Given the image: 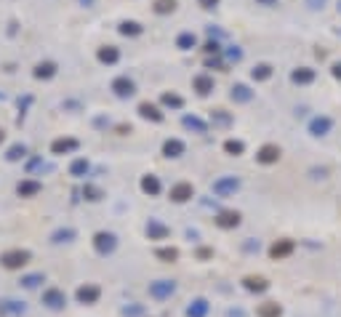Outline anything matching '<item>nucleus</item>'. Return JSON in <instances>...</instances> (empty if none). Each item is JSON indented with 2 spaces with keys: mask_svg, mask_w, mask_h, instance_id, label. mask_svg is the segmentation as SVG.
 Listing matches in <instances>:
<instances>
[{
  "mask_svg": "<svg viewBox=\"0 0 341 317\" xmlns=\"http://www.w3.org/2000/svg\"><path fill=\"white\" fill-rule=\"evenodd\" d=\"M216 224L221 229H234V227L240 224V214H238V210H224V214H219Z\"/></svg>",
  "mask_w": 341,
  "mask_h": 317,
  "instance_id": "nucleus-10",
  "label": "nucleus"
},
{
  "mask_svg": "<svg viewBox=\"0 0 341 317\" xmlns=\"http://www.w3.org/2000/svg\"><path fill=\"white\" fill-rule=\"evenodd\" d=\"M142 190L147 192V195H152V197H155V195H160V181H158V176H144V179H142Z\"/></svg>",
  "mask_w": 341,
  "mask_h": 317,
  "instance_id": "nucleus-25",
  "label": "nucleus"
},
{
  "mask_svg": "<svg viewBox=\"0 0 341 317\" xmlns=\"http://www.w3.org/2000/svg\"><path fill=\"white\" fill-rule=\"evenodd\" d=\"M24 155H27V147H24V144H14V147L8 149L6 157H8V160H21Z\"/></svg>",
  "mask_w": 341,
  "mask_h": 317,
  "instance_id": "nucleus-35",
  "label": "nucleus"
},
{
  "mask_svg": "<svg viewBox=\"0 0 341 317\" xmlns=\"http://www.w3.org/2000/svg\"><path fill=\"white\" fill-rule=\"evenodd\" d=\"M173 290H176V285L171 283V280H158V283L149 285V293H152L155 299H168Z\"/></svg>",
  "mask_w": 341,
  "mask_h": 317,
  "instance_id": "nucleus-7",
  "label": "nucleus"
},
{
  "mask_svg": "<svg viewBox=\"0 0 341 317\" xmlns=\"http://www.w3.org/2000/svg\"><path fill=\"white\" fill-rule=\"evenodd\" d=\"M251 77L256 80V83H261V80H269V77H272V67H269V64H256V67L251 69Z\"/></svg>",
  "mask_w": 341,
  "mask_h": 317,
  "instance_id": "nucleus-27",
  "label": "nucleus"
},
{
  "mask_svg": "<svg viewBox=\"0 0 341 317\" xmlns=\"http://www.w3.org/2000/svg\"><path fill=\"white\" fill-rule=\"evenodd\" d=\"M205 312H208V301H205V299H197L192 307L187 309V314H190V317H203Z\"/></svg>",
  "mask_w": 341,
  "mask_h": 317,
  "instance_id": "nucleus-32",
  "label": "nucleus"
},
{
  "mask_svg": "<svg viewBox=\"0 0 341 317\" xmlns=\"http://www.w3.org/2000/svg\"><path fill=\"white\" fill-rule=\"evenodd\" d=\"M333 77H336V80H341V62H336V64H333Z\"/></svg>",
  "mask_w": 341,
  "mask_h": 317,
  "instance_id": "nucleus-43",
  "label": "nucleus"
},
{
  "mask_svg": "<svg viewBox=\"0 0 341 317\" xmlns=\"http://www.w3.org/2000/svg\"><path fill=\"white\" fill-rule=\"evenodd\" d=\"M69 173H72V176H86L88 173V160L86 157H77L72 166H69Z\"/></svg>",
  "mask_w": 341,
  "mask_h": 317,
  "instance_id": "nucleus-33",
  "label": "nucleus"
},
{
  "mask_svg": "<svg viewBox=\"0 0 341 317\" xmlns=\"http://www.w3.org/2000/svg\"><path fill=\"white\" fill-rule=\"evenodd\" d=\"M331 117H314V120L309 123V134L312 136H325L328 131H331Z\"/></svg>",
  "mask_w": 341,
  "mask_h": 317,
  "instance_id": "nucleus-13",
  "label": "nucleus"
},
{
  "mask_svg": "<svg viewBox=\"0 0 341 317\" xmlns=\"http://www.w3.org/2000/svg\"><path fill=\"white\" fill-rule=\"evenodd\" d=\"M184 128H190V131H197V134H205L208 131V125L200 120V117H195V115H184Z\"/></svg>",
  "mask_w": 341,
  "mask_h": 317,
  "instance_id": "nucleus-23",
  "label": "nucleus"
},
{
  "mask_svg": "<svg viewBox=\"0 0 341 317\" xmlns=\"http://www.w3.org/2000/svg\"><path fill=\"white\" fill-rule=\"evenodd\" d=\"M288 253H293V240H280L269 248V256H272V259H285Z\"/></svg>",
  "mask_w": 341,
  "mask_h": 317,
  "instance_id": "nucleus-15",
  "label": "nucleus"
},
{
  "mask_svg": "<svg viewBox=\"0 0 341 317\" xmlns=\"http://www.w3.org/2000/svg\"><path fill=\"white\" fill-rule=\"evenodd\" d=\"M93 245H96V251H99L101 256H107V253L115 251L117 240H115L112 232H96V234H93Z\"/></svg>",
  "mask_w": 341,
  "mask_h": 317,
  "instance_id": "nucleus-2",
  "label": "nucleus"
},
{
  "mask_svg": "<svg viewBox=\"0 0 341 317\" xmlns=\"http://www.w3.org/2000/svg\"><path fill=\"white\" fill-rule=\"evenodd\" d=\"M192 86H195V91L200 93V96H208V93L214 91V77H208V75H197V77L192 80Z\"/></svg>",
  "mask_w": 341,
  "mask_h": 317,
  "instance_id": "nucleus-18",
  "label": "nucleus"
},
{
  "mask_svg": "<svg viewBox=\"0 0 341 317\" xmlns=\"http://www.w3.org/2000/svg\"><path fill=\"white\" fill-rule=\"evenodd\" d=\"M158 259H163V261H176V259H179V251H176V248H158Z\"/></svg>",
  "mask_w": 341,
  "mask_h": 317,
  "instance_id": "nucleus-36",
  "label": "nucleus"
},
{
  "mask_svg": "<svg viewBox=\"0 0 341 317\" xmlns=\"http://www.w3.org/2000/svg\"><path fill=\"white\" fill-rule=\"evenodd\" d=\"M280 155H283V149H280L277 144H264L261 149H258L256 160L261 163V166H272V163H277V160H280Z\"/></svg>",
  "mask_w": 341,
  "mask_h": 317,
  "instance_id": "nucleus-3",
  "label": "nucleus"
},
{
  "mask_svg": "<svg viewBox=\"0 0 341 317\" xmlns=\"http://www.w3.org/2000/svg\"><path fill=\"white\" fill-rule=\"evenodd\" d=\"M147 234H149V240H163V237H168V227H163L160 221H149Z\"/></svg>",
  "mask_w": 341,
  "mask_h": 317,
  "instance_id": "nucleus-21",
  "label": "nucleus"
},
{
  "mask_svg": "<svg viewBox=\"0 0 341 317\" xmlns=\"http://www.w3.org/2000/svg\"><path fill=\"white\" fill-rule=\"evenodd\" d=\"M40 280H43L40 275H30V277H24V280H21V283H24L27 288H35V285H38V283H40Z\"/></svg>",
  "mask_w": 341,
  "mask_h": 317,
  "instance_id": "nucleus-39",
  "label": "nucleus"
},
{
  "mask_svg": "<svg viewBox=\"0 0 341 317\" xmlns=\"http://www.w3.org/2000/svg\"><path fill=\"white\" fill-rule=\"evenodd\" d=\"M62 237H67V240H69V237H75V232H72V229H64V232H56V234H54V243H62Z\"/></svg>",
  "mask_w": 341,
  "mask_h": 317,
  "instance_id": "nucleus-40",
  "label": "nucleus"
},
{
  "mask_svg": "<svg viewBox=\"0 0 341 317\" xmlns=\"http://www.w3.org/2000/svg\"><path fill=\"white\" fill-rule=\"evenodd\" d=\"M99 62L101 64H117V59H120V51L115 48V45H101V48L96 51Z\"/></svg>",
  "mask_w": 341,
  "mask_h": 317,
  "instance_id": "nucleus-12",
  "label": "nucleus"
},
{
  "mask_svg": "<svg viewBox=\"0 0 341 317\" xmlns=\"http://www.w3.org/2000/svg\"><path fill=\"white\" fill-rule=\"evenodd\" d=\"M40 190H43L40 181H35V179H24V181H19V187H16L19 197H35Z\"/></svg>",
  "mask_w": 341,
  "mask_h": 317,
  "instance_id": "nucleus-11",
  "label": "nucleus"
},
{
  "mask_svg": "<svg viewBox=\"0 0 341 317\" xmlns=\"http://www.w3.org/2000/svg\"><path fill=\"white\" fill-rule=\"evenodd\" d=\"M86 197H88V200H101V190H96V187H86V192H83Z\"/></svg>",
  "mask_w": 341,
  "mask_h": 317,
  "instance_id": "nucleus-37",
  "label": "nucleus"
},
{
  "mask_svg": "<svg viewBox=\"0 0 341 317\" xmlns=\"http://www.w3.org/2000/svg\"><path fill=\"white\" fill-rule=\"evenodd\" d=\"M224 152H227V155H234V157H238V155H243V152H245V144L238 142V139H227V142H224Z\"/></svg>",
  "mask_w": 341,
  "mask_h": 317,
  "instance_id": "nucleus-30",
  "label": "nucleus"
},
{
  "mask_svg": "<svg viewBox=\"0 0 341 317\" xmlns=\"http://www.w3.org/2000/svg\"><path fill=\"white\" fill-rule=\"evenodd\" d=\"M238 187H240V181L234 179V176H224V179H216L214 181V192L221 195V197H227L232 192H238Z\"/></svg>",
  "mask_w": 341,
  "mask_h": 317,
  "instance_id": "nucleus-5",
  "label": "nucleus"
},
{
  "mask_svg": "<svg viewBox=\"0 0 341 317\" xmlns=\"http://www.w3.org/2000/svg\"><path fill=\"white\" fill-rule=\"evenodd\" d=\"M139 115H142L144 120H152V123H163V112L155 107V104H149V101H142V104H139Z\"/></svg>",
  "mask_w": 341,
  "mask_h": 317,
  "instance_id": "nucleus-8",
  "label": "nucleus"
},
{
  "mask_svg": "<svg viewBox=\"0 0 341 317\" xmlns=\"http://www.w3.org/2000/svg\"><path fill=\"white\" fill-rule=\"evenodd\" d=\"M258 317H280V307L275 301H267V304L258 307Z\"/></svg>",
  "mask_w": 341,
  "mask_h": 317,
  "instance_id": "nucleus-31",
  "label": "nucleus"
},
{
  "mask_svg": "<svg viewBox=\"0 0 341 317\" xmlns=\"http://www.w3.org/2000/svg\"><path fill=\"white\" fill-rule=\"evenodd\" d=\"M160 101L166 104V107H173V110H181L184 107V99L179 96V93H163Z\"/></svg>",
  "mask_w": 341,
  "mask_h": 317,
  "instance_id": "nucleus-29",
  "label": "nucleus"
},
{
  "mask_svg": "<svg viewBox=\"0 0 341 317\" xmlns=\"http://www.w3.org/2000/svg\"><path fill=\"white\" fill-rule=\"evenodd\" d=\"M229 96H232V101H238V104H245V101H251V99H253V93H251V88H248V86L238 83V86H232Z\"/></svg>",
  "mask_w": 341,
  "mask_h": 317,
  "instance_id": "nucleus-17",
  "label": "nucleus"
},
{
  "mask_svg": "<svg viewBox=\"0 0 341 317\" xmlns=\"http://www.w3.org/2000/svg\"><path fill=\"white\" fill-rule=\"evenodd\" d=\"M80 3H86V6H91V3H93V0H80Z\"/></svg>",
  "mask_w": 341,
  "mask_h": 317,
  "instance_id": "nucleus-46",
  "label": "nucleus"
},
{
  "mask_svg": "<svg viewBox=\"0 0 341 317\" xmlns=\"http://www.w3.org/2000/svg\"><path fill=\"white\" fill-rule=\"evenodd\" d=\"M219 3V0H200V6H203V8H214Z\"/></svg>",
  "mask_w": 341,
  "mask_h": 317,
  "instance_id": "nucleus-44",
  "label": "nucleus"
},
{
  "mask_svg": "<svg viewBox=\"0 0 341 317\" xmlns=\"http://www.w3.org/2000/svg\"><path fill=\"white\" fill-rule=\"evenodd\" d=\"M192 195H195V190H192L190 181H179V184L171 187V200L173 203H187V200H192Z\"/></svg>",
  "mask_w": 341,
  "mask_h": 317,
  "instance_id": "nucleus-4",
  "label": "nucleus"
},
{
  "mask_svg": "<svg viewBox=\"0 0 341 317\" xmlns=\"http://www.w3.org/2000/svg\"><path fill=\"white\" fill-rule=\"evenodd\" d=\"M38 80H51L56 75V64L54 62H40L38 67H35V72H32Z\"/></svg>",
  "mask_w": 341,
  "mask_h": 317,
  "instance_id": "nucleus-19",
  "label": "nucleus"
},
{
  "mask_svg": "<svg viewBox=\"0 0 341 317\" xmlns=\"http://www.w3.org/2000/svg\"><path fill=\"white\" fill-rule=\"evenodd\" d=\"M163 155L166 157H181L184 155V142L181 139H168V142L163 144Z\"/></svg>",
  "mask_w": 341,
  "mask_h": 317,
  "instance_id": "nucleus-14",
  "label": "nucleus"
},
{
  "mask_svg": "<svg viewBox=\"0 0 341 317\" xmlns=\"http://www.w3.org/2000/svg\"><path fill=\"white\" fill-rule=\"evenodd\" d=\"M77 299L83 301V304H93V301L99 299V288L96 285H83V288L77 290Z\"/></svg>",
  "mask_w": 341,
  "mask_h": 317,
  "instance_id": "nucleus-22",
  "label": "nucleus"
},
{
  "mask_svg": "<svg viewBox=\"0 0 341 317\" xmlns=\"http://www.w3.org/2000/svg\"><path fill=\"white\" fill-rule=\"evenodd\" d=\"M43 301L48 304V307L59 309V307H64V293H62V290H56V288H51V290H45Z\"/></svg>",
  "mask_w": 341,
  "mask_h": 317,
  "instance_id": "nucleus-20",
  "label": "nucleus"
},
{
  "mask_svg": "<svg viewBox=\"0 0 341 317\" xmlns=\"http://www.w3.org/2000/svg\"><path fill=\"white\" fill-rule=\"evenodd\" d=\"M30 259H32V256H30V251H6L3 256H0V261H3V267L6 269H21V267H24V264H30Z\"/></svg>",
  "mask_w": 341,
  "mask_h": 317,
  "instance_id": "nucleus-1",
  "label": "nucleus"
},
{
  "mask_svg": "<svg viewBox=\"0 0 341 317\" xmlns=\"http://www.w3.org/2000/svg\"><path fill=\"white\" fill-rule=\"evenodd\" d=\"M205 51H208V54H219V43H208Z\"/></svg>",
  "mask_w": 341,
  "mask_h": 317,
  "instance_id": "nucleus-42",
  "label": "nucleus"
},
{
  "mask_svg": "<svg viewBox=\"0 0 341 317\" xmlns=\"http://www.w3.org/2000/svg\"><path fill=\"white\" fill-rule=\"evenodd\" d=\"M112 91L120 99H128V96H134V93H136V86H134V80H128V77H115L112 80Z\"/></svg>",
  "mask_w": 341,
  "mask_h": 317,
  "instance_id": "nucleus-6",
  "label": "nucleus"
},
{
  "mask_svg": "<svg viewBox=\"0 0 341 317\" xmlns=\"http://www.w3.org/2000/svg\"><path fill=\"white\" fill-rule=\"evenodd\" d=\"M258 6H267V8H275L277 6V0H256Z\"/></svg>",
  "mask_w": 341,
  "mask_h": 317,
  "instance_id": "nucleus-41",
  "label": "nucleus"
},
{
  "mask_svg": "<svg viewBox=\"0 0 341 317\" xmlns=\"http://www.w3.org/2000/svg\"><path fill=\"white\" fill-rule=\"evenodd\" d=\"M195 43H197V38L192 32H181L179 38H176V45H179L181 51H190V48H195Z\"/></svg>",
  "mask_w": 341,
  "mask_h": 317,
  "instance_id": "nucleus-28",
  "label": "nucleus"
},
{
  "mask_svg": "<svg viewBox=\"0 0 341 317\" xmlns=\"http://www.w3.org/2000/svg\"><path fill=\"white\" fill-rule=\"evenodd\" d=\"M120 35H125V38H136V35H142V24L139 21H120Z\"/></svg>",
  "mask_w": 341,
  "mask_h": 317,
  "instance_id": "nucleus-26",
  "label": "nucleus"
},
{
  "mask_svg": "<svg viewBox=\"0 0 341 317\" xmlns=\"http://www.w3.org/2000/svg\"><path fill=\"white\" fill-rule=\"evenodd\" d=\"M214 120L221 123V125H227V123H229V115H227L224 110H214Z\"/></svg>",
  "mask_w": 341,
  "mask_h": 317,
  "instance_id": "nucleus-38",
  "label": "nucleus"
},
{
  "mask_svg": "<svg viewBox=\"0 0 341 317\" xmlns=\"http://www.w3.org/2000/svg\"><path fill=\"white\" fill-rule=\"evenodd\" d=\"M80 144L77 139H56V142L51 144V152L54 155H67V152H75Z\"/></svg>",
  "mask_w": 341,
  "mask_h": 317,
  "instance_id": "nucleus-9",
  "label": "nucleus"
},
{
  "mask_svg": "<svg viewBox=\"0 0 341 317\" xmlns=\"http://www.w3.org/2000/svg\"><path fill=\"white\" fill-rule=\"evenodd\" d=\"M3 139H6V131H3V128H0V144H3Z\"/></svg>",
  "mask_w": 341,
  "mask_h": 317,
  "instance_id": "nucleus-45",
  "label": "nucleus"
},
{
  "mask_svg": "<svg viewBox=\"0 0 341 317\" xmlns=\"http://www.w3.org/2000/svg\"><path fill=\"white\" fill-rule=\"evenodd\" d=\"M176 6H179V0H155V14H160V16H166V14H173L176 11Z\"/></svg>",
  "mask_w": 341,
  "mask_h": 317,
  "instance_id": "nucleus-24",
  "label": "nucleus"
},
{
  "mask_svg": "<svg viewBox=\"0 0 341 317\" xmlns=\"http://www.w3.org/2000/svg\"><path fill=\"white\" fill-rule=\"evenodd\" d=\"M245 288H248V290H264L267 288V280L264 277H245Z\"/></svg>",
  "mask_w": 341,
  "mask_h": 317,
  "instance_id": "nucleus-34",
  "label": "nucleus"
},
{
  "mask_svg": "<svg viewBox=\"0 0 341 317\" xmlns=\"http://www.w3.org/2000/svg\"><path fill=\"white\" fill-rule=\"evenodd\" d=\"M291 80H293V83H299V86H309L312 80H314V69H309V67H299V69H293Z\"/></svg>",
  "mask_w": 341,
  "mask_h": 317,
  "instance_id": "nucleus-16",
  "label": "nucleus"
}]
</instances>
